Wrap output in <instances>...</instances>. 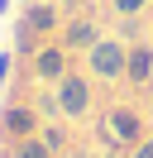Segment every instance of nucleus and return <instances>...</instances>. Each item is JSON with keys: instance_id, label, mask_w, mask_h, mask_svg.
<instances>
[{"instance_id": "1", "label": "nucleus", "mask_w": 153, "mask_h": 158, "mask_svg": "<svg viewBox=\"0 0 153 158\" xmlns=\"http://www.w3.org/2000/svg\"><path fill=\"white\" fill-rule=\"evenodd\" d=\"M91 67H96V77H105V81L124 77V67H129V53H124V43H120V39H101V43L91 48Z\"/></svg>"}, {"instance_id": "2", "label": "nucleus", "mask_w": 153, "mask_h": 158, "mask_svg": "<svg viewBox=\"0 0 153 158\" xmlns=\"http://www.w3.org/2000/svg\"><path fill=\"white\" fill-rule=\"evenodd\" d=\"M86 106H91V81L67 72V77L57 81V110H62V115H86Z\"/></svg>"}, {"instance_id": "3", "label": "nucleus", "mask_w": 153, "mask_h": 158, "mask_svg": "<svg viewBox=\"0 0 153 158\" xmlns=\"http://www.w3.org/2000/svg\"><path fill=\"white\" fill-rule=\"evenodd\" d=\"M34 77L38 81H62L67 77V48H57V43L38 48L34 53Z\"/></svg>"}, {"instance_id": "4", "label": "nucleus", "mask_w": 153, "mask_h": 158, "mask_svg": "<svg viewBox=\"0 0 153 158\" xmlns=\"http://www.w3.org/2000/svg\"><path fill=\"white\" fill-rule=\"evenodd\" d=\"M0 129H5L10 139H29L38 129V115L29 106H5V110H0Z\"/></svg>"}, {"instance_id": "5", "label": "nucleus", "mask_w": 153, "mask_h": 158, "mask_svg": "<svg viewBox=\"0 0 153 158\" xmlns=\"http://www.w3.org/2000/svg\"><path fill=\"white\" fill-rule=\"evenodd\" d=\"M62 43H67V48H86V53H91L96 43H101V34H96L91 19H72V24H67V34H62Z\"/></svg>"}, {"instance_id": "6", "label": "nucleus", "mask_w": 153, "mask_h": 158, "mask_svg": "<svg viewBox=\"0 0 153 158\" xmlns=\"http://www.w3.org/2000/svg\"><path fill=\"white\" fill-rule=\"evenodd\" d=\"M110 134L124 139V144H139V134H143V129H139V115H134V110H115V115H110Z\"/></svg>"}, {"instance_id": "7", "label": "nucleus", "mask_w": 153, "mask_h": 158, "mask_svg": "<svg viewBox=\"0 0 153 158\" xmlns=\"http://www.w3.org/2000/svg\"><path fill=\"white\" fill-rule=\"evenodd\" d=\"M148 72H153V53L139 43V48L129 53V67H124V77H134V81H148Z\"/></svg>"}, {"instance_id": "8", "label": "nucleus", "mask_w": 153, "mask_h": 158, "mask_svg": "<svg viewBox=\"0 0 153 158\" xmlns=\"http://www.w3.org/2000/svg\"><path fill=\"white\" fill-rule=\"evenodd\" d=\"M14 158H53V148H48L38 134H29V139H19V144H14Z\"/></svg>"}, {"instance_id": "9", "label": "nucleus", "mask_w": 153, "mask_h": 158, "mask_svg": "<svg viewBox=\"0 0 153 158\" xmlns=\"http://www.w3.org/2000/svg\"><path fill=\"white\" fill-rule=\"evenodd\" d=\"M143 5H148V0H115V10H120V15H139Z\"/></svg>"}, {"instance_id": "10", "label": "nucleus", "mask_w": 153, "mask_h": 158, "mask_svg": "<svg viewBox=\"0 0 153 158\" xmlns=\"http://www.w3.org/2000/svg\"><path fill=\"white\" fill-rule=\"evenodd\" d=\"M10 72H14V53H0V86L10 81Z\"/></svg>"}, {"instance_id": "11", "label": "nucleus", "mask_w": 153, "mask_h": 158, "mask_svg": "<svg viewBox=\"0 0 153 158\" xmlns=\"http://www.w3.org/2000/svg\"><path fill=\"white\" fill-rule=\"evenodd\" d=\"M134 158H153V144H139V148H134Z\"/></svg>"}, {"instance_id": "12", "label": "nucleus", "mask_w": 153, "mask_h": 158, "mask_svg": "<svg viewBox=\"0 0 153 158\" xmlns=\"http://www.w3.org/2000/svg\"><path fill=\"white\" fill-rule=\"evenodd\" d=\"M10 5H14V0H0V15H5V10H10Z\"/></svg>"}, {"instance_id": "13", "label": "nucleus", "mask_w": 153, "mask_h": 158, "mask_svg": "<svg viewBox=\"0 0 153 158\" xmlns=\"http://www.w3.org/2000/svg\"><path fill=\"white\" fill-rule=\"evenodd\" d=\"M24 5H29V0H24Z\"/></svg>"}, {"instance_id": "14", "label": "nucleus", "mask_w": 153, "mask_h": 158, "mask_svg": "<svg viewBox=\"0 0 153 158\" xmlns=\"http://www.w3.org/2000/svg\"><path fill=\"white\" fill-rule=\"evenodd\" d=\"M110 158H115V153H110Z\"/></svg>"}]
</instances>
